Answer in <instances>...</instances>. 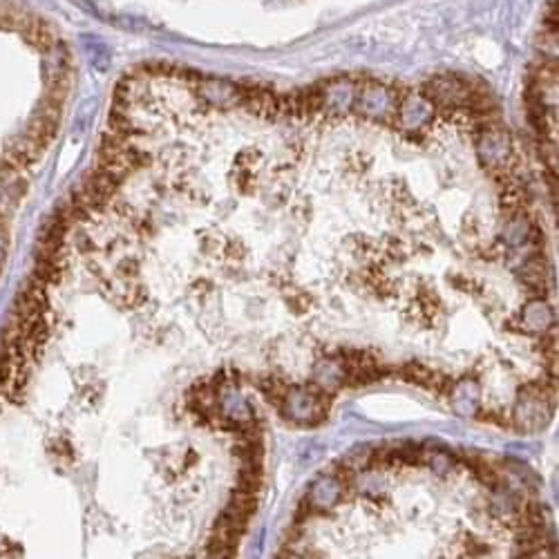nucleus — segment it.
<instances>
[{
  "label": "nucleus",
  "mask_w": 559,
  "mask_h": 559,
  "mask_svg": "<svg viewBox=\"0 0 559 559\" xmlns=\"http://www.w3.org/2000/svg\"><path fill=\"white\" fill-rule=\"evenodd\" d=\"M229 506H233L235 510H240L242 515L251 517L257 510V492H248V490H240V487H237V490L233 492V497H231Z\"/></svg>",
  "instance_id": "nucleus-15"
},
{
  "label": "nucleus",
  "mask_w": 559,
  "mask_h": 559,
  "mask_svg": "<svg viewBox=\"0 0 559 559\" xmlns=\"http://www.w3.org/2000/svg\"><path fill=\"white\" fill-rule=\"evenodd\" d=\"M356 90L349 81H334L329 90H323V108H329L334 112H344L353 108Z\"/></svg>",
  "instance_id": "nucleus-6"
},
{
  "label": "nucleus",
  "mask_w": 559,
  "mask_h": 559,
  "mask_svg": "<svg viewBox=\"0 0 559 559\" xmlns=\"http://www.w3.org/2000/svg\"><path fill=\"white\" fill-rule=\"evenodd\" d=\"M260 389L264 391V396L269 398V403H276V405H280L284 394L289 391V385L282 383V380L276 378V376H269V378L260 380Z\"/></svg>",
  "instance_id": "nucleus-14"
},
{
  "label": "nucleus",
  "mask_w": 559,
  "mask_h": 559,
  "mask_svg": "<svg viewBox=\"0 0 559 559\" xmlns=\"http://www.w3.org/2000/svg\"><path fill=\"white\" fill-rule=\"evenodd\" d=\"M83 47H86V52L90 56L92 65L97 67L99 72L108 69V65H110V50H108V45H105L101 39L92 36V34H86V36H83Z\"/></svg>",
  "instance_id": "nucleus-10"
},
{
  "label": "nucleus",
  "mask_w": 559,
  "mask_h": 559,
  "mask_svg": "<svg viewBox=\"0 0 559 559\" xmlns=\"http://www.w3.org/2000/svg\"><path fill=\"white\" fill-rule=\"evenodd\" d=\"M400 376L405 378L408 383H412V385H421V387L430 389L432 378H434V370H430V367H425L421 363H408L400 370Z\"/></svg>",
  "instance_id": "nucleus-13"
},
{
  "label": "nucleus",
  "mask_w": 559,
  "mask_h": 559,
  "mask_svg": "<svg viewBox=\"0 0 559 559\" xmlns=\"http://www.w3.org/2000/svg\"><path fill=\"white\" fill-rule=\"evenodd\" d=\"M398 103L400 92L378 86V83H365L361 90H356L353 108L376 121H394L398 116Z\"/></svg>",
  "instance_id": "nucleus-2"
},
{
  "label": "nucleus",
  "mask_w": 559,
  "mask_h": 559,
  "mask_svg": "<svg viewBox=\"0 0 559 559\" xmlns=\"http://www.w3.org/2000/svg\"><path fill=\"white\" fill-rule=\"evenodd\" d=\"M327 410H329V394L318 385L298 387V389L289 387V391L280 403L282 416L302 425L323 423L327 419Z\"/></svg>",
  "instance_id": "nucleus-1"
},
{
  "label": "nucleus",
  "mask_w": 559,
  "mask_h": 559,
  "mask_svg": "<svg viewBox=\"0 0 559 559\" xmlns=\"http://www.w3.org/2000/svg\"><path fill=\"white\" fill-rule=\"evenodd\" d=\"M499 201H501L504 213H508V215H517V213L521 210V204H523V190L508 180L506 184H501V197H499Z\"/></svg>",
  "instance_id": "nucleus-12"
},
{
  "label": "nucleus",
  "mask_w": 559,
  "mask_h": 559,
  "mask_svg": "<svg viewBox=\"0 0 559 559\" xmlns=\"http://www.w3.org/2000/svg\"><path fill=\"white\" fill-rule=\"evenodd\" d=\"M432 114H434V105L423 92L421 94H416V92H403L400 94L396 119L405 128H419L425 121H430Z\"/></svg>",
  "instance_id": "nucleus-3"
},
{
  "label": "nucleus",
  "mask_w": 559,
  "mask_h": 559,
  "mask_svg": "<svg viewBox=\"0 0 559 559\" xmlns=\"http://www.w3.org/2000/svg\"><path fill=\"white\" fill-rule=\"evenodd\" d=\"M523 327L528 331H546V325L551 323V314H548V307H546L541 300H532L528 302V307L523 309Z\"/></svg>",
  "instance_id": "nucleus-9"
},
{
  "label": "nucleus",
  "mask_w": 559,
  "mask_h": 559,
  "mask_svg": "<svg viewBox=\"0 0 559 559\" xmlns=\"http://www.w3.org/2000/svg\"><path fill=\"white\" fill-rule=\"evenodd\" d=\"M29 18L32 16H25L16 5H11L9 0H0V29L22 32Z\"/></svg>",
  "instance_id": "nucleus-11"
},
{
  "label": "nucleus",
  "mask_w": 559,
  "mask_h": 559,
  "mask_svg": "<svg viewBox=\"0 0 559 559\" xmlns=\"http://www.w3.org/2000/svg\"><path fill=\"white\" fill-rule=\"evenodd\" d=\"M199 94H201V99L210 105H215V108H231L235 103H242V90L229 81L208 79L201 83Z\"/></svg>",
  "instance_id": "nucleus-4"
},
{
  "label": "nucleus",
  "mask_w": 559,
  "mask_h": 559,
  "mask_svg": "<svg viewBox=\"0 0 559 559\" xmlns=\"http://www.w3.org/2000/svg\"><path fill=\"white\" fill-rule=\"evenodd\" d=\"M340 492H342L340 481L336 477H325V479L316 481L314 490L309 492V504H311V508H320V510L329 508L338 501Z\"/></svg>",
  "instance_id": "nucleus-7"
},
{
  "label": "nucleus",
  "mask_w": 559,
  "mask_h": 559,
  "mask_svg": "<svg viewBox=\"0 0 559 559\" xmlns=\"http://www.w3.org/2000/svg\"><path fill=\"white\" fill-rule=\"evenodd\" d=\"M22 34H25V39L34 45V47H39L41 52H47L50 47H54L56 39H54V34L50 29V25L39 18H29L27 20V25L25 29H22Z\"/></svg>",
  "instance_id": "nucleus-8"
},
{
  "label": "nucleus",
  "mask_w": 559,
  "mask_h": 559,
  "mask_svg": "<svg viewBox=\"0 0 559 559\" xmlns=\"http://www.w3.org/2000/svg\"><path fill=\"white\" fill-rule=\"evenodd\" d=\"M242 103L246 105V110L255 116H262V119L280 116V97L269 90H262V88L242 90Z\"/></svg>",
  "instance_id": "nucleus-5"
}]
</instances>
